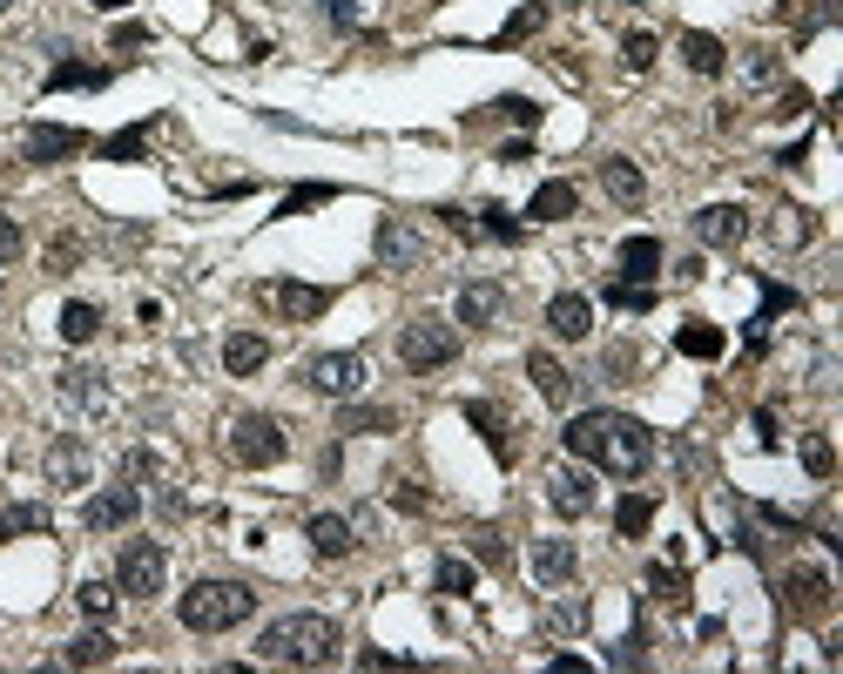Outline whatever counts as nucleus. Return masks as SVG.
Masks as SVG:
<instances>
[{"mask_svg":"<svg viewBox=\"0 0 843 674\" xmlns=\"http://www.w3.org/2000/svg\"><path fill=\"white\" fill-rule=\"evenodd\" d=\"M560 439H567L573 459H595V466H608L621 479L648 472V459H654V432L641 426V418H628V411H573Z\"/></svg>","mask_w":843,"mask_h":674,"instance_id":"f257e3e1","label":"nucleus"},{"mask_svg":"<svg viewBox=\"0 0 843 674\" xmlns=\"http://www.w3.org/2000/svg\"><path fill=\"white\" fill-rule=\"evenodd\" d=\"M257 654L271 667H331L337 654H345V634H337V621H324V614H284V621L264 627Z\"/></svg>","mask_w":843,"mask_h":674,"instance_id":"f03ea898","label":"nucleus"},{"mask_svg":"<svg viewBox=\"0 0 843 674\" xmlns=\"http://www.w3.org/2000/svg\"><path fill=\"white\" fill-rule=\"evenodd\" d=\"M176 614H183L190 634H230V627H243L250 614H257V594H250L243 580H196L176 601Z\"/></svg>","mask_w":843,"mask_h":674,"instance_id":"7ed1b4c3","label":"nucleus"},{"mask_svg":"<svg viewBox=\"0 0 843 674\" xmlns=\"http://www.w3.org/2000/svg\"><path fill=\"white\" fill-rule=\"evenodd\" d=\"M453 358H459V330H453V324H439V317H412V324L398 330V365H405V371L426 378V371H446Z\"/></svg>","mask_w":843,"mask_h":674,"instance_id":"20e7f679","label":"nucleus"},{"mask_svg":"<svg viewBox=\"0 0 843 674\" xmlns=\"http://www.w3.org/2000/svg\"><path fill=\"white\" fill-rule=\"evenodd\" d=\"M284 452H291V439H284V426H277L271 411H243V418H230V459H236V466L264 472V466H284Z\"/></svg>","mask_w":843,"mask_h":674,"instance_id":"39448f33","label":"nucleus"},{"mask_svg":"<svg viewBox=\"0 0 843 674\" xmlns=\"http://www.w3.org/2000/svg\"><path fill=\"white\" fill-rule=\"evenodd\" d=\"M162 580H169V553H162V540H129V547L115 553V586H122L129 601L162 594Z\"/></svg>","mask_w":843,"mask_h":674,"instance_id":"423d86ee","label":"nucleus"},{"mask_svg":"<svg viewBox=\"0 0 843 674\" xmlns=\"http://www.w3.org/2000/svg\"><path fill=\"white\" fill-rule=\"evenodd\" d=\"M304 385H311L317 398H358V391H365V358H358V351H317V358L304 365Z\"/></svg>","mask_w":843,"mask_h":674,"instance_id":"0eeeda50","label":"nucleus"},{"mask_svg":"<svg viewBox=\"0 0 843 674\" xmlns=\"http://www.w3.org/2000/svg\"><path fill=\"white\" fill-rule=\"evenodd\" d=\"M372 257H378V270H392V277H412L418 264H426V243H418V229H412L405 216H378Z\"/></svg>","mask_w":843,"mask_h":674,"instance_id":"6e6552de","label":"nucleus"},{"mask_svg":"<svg viewBox=\"0 0 843 674\" xmlns=\"http://www.w3.org/2000/svg\"><path fill=\"white\" fill-rule=\"evenodd\" d=\"M783 601H790L796 621H823V614L836 607V586H830L823 566H790V573H783Z\"/></svg>","mask_w":843,"mask_h":674,"instance_id":"1a4fd4ad","label":"nucleus"},{"mask_svg":"<svg viewBox=\"0 0 843 674\" xmlns=\"http://www.w3.org/2000/svg\"><path fill=\"white\" fill-rule=\"evenodd\" d=\"M142 513V492L122 479V486H102L89 506H81V527H89V533H115V527H129Z\"/></svg>","mask_w":843,"mask_h":674,"instance_id":"9d476101","label":"nucleus"},{"mask_svg":"<svg viewBox=\"0 0 843 674\" xmlns=\"http://www.w3.org/2000/svg\"><path fill=\"white\" fill-rule=\"evenodd\" d=\"M689 229H695V243H709V249H735V243L749 236V210H742V203H709V210L689 216Z\"/></svg>","mask_w":843,"mask_h":674,"instance_id":"9b49d317","label":"nucleus"},{"mask_svg":"<svg viewBox=\"0 0 843 674\" xmlns=\"http://www.w3.org/2000/svg\"><path fill=\"white\" fill-rule=\"evenodd\" d=\"M499 310H506V284H492V277H466V284H459V304H453V317H459L466 330H486V324H499Z\"/></svg>","mask_w":843,"mask_h":674,"instance_id":"f8f14e48","label":"nucleus"},{"mask_svg":"<svg viewBox=\"0 0 843 674\" xmlns=\"http://www.w3.org/2000/svg\"><path fill=\"white\" fill-rule=\"evenodd\" d=\"M257 297H264L277 317H291V324H311V317L331 310V290H317V284H264Z\"/></svg>","mask_w":843,"mask_h":674,"instance_id":"ddd939ff","label":"nucleus"},{"mask_svg":"<svg viewBox=\"0 0 843 674\" xmlns=\"http://www.w3.org/2000/svg\"><path fill=\"white\" fill-rule=\"evenodd\" d=\"M547 506H553V513H567V520L595 513V479H587L580 466H560V472H547Z\"/></svg>","mask_w":843,"mask_h":674,"instance_id":"4468645a","label":"nucleus"},{"mask_svg":"<svg viewBox=\"0 0 843 674\" xmlns=\"http://www.w3.org/2000/svg\"><path fill=\"white\" fill-rule=\"evenodd\" d=\"M89 149V135L81 129H54V122H34L28 135H21V155L28 162H68V155H81Z\"/></svg>","mask_w":843,"mask_h":674,"instance_id":"2eb2a0df","label":"nucleus"},{"mask_svg":"<svg viewBox=\"0 0 843 674\" xmlns=\"http://www.w3.org/2000/svg\"><path fill=\"white\" fill-rule=\"evenodd\" d=\"M304 540H311V553H317V560H345V553L358 547V527H352L345 513H311Z\"/></svg>","mask_w":843,"mask_h":674,"instance_id":"dca6fc26","label":"nucleus"},{"mask_svg":"<svg viewBox=\"0 0 843 674\" xmlns=\"http://www.w3.org/2000/svg\"><path fill=\"white\" fill-rule=\"evenodd\" d=\"M48 486L54 492H81V486H89V446H81V439H54L48 446Z\"/></svg>","mask_w":843,"mask_h":674,"instance_id":"f3484780","label":"nucleus"},{"mask_svg":"<svg viewBox=\"0 0 843 674\" xmlns=\"http://www.w3.org/2000/svg\"><path fill=\"white\" fill-rule=\"evenodd\" d=\"M466 426H479V439L492 446V459H506V466H514V418H506L499 405L473 398V405H466Z\"/></svg>","mask_w":843,"mask_h":674,"instance_id":"a211bd4d","label":"nucleus"},{"mask_svg":"<svg viewBox=\"0 0 843 674\" xmlns=\"http://www.w3.org/2000/svg\"><path fill=\"white\" fill-rule=\"evenodd\" d=\"M783 310H796V290H783V284L763 277V310L749 317V358H763V351H770V324H776Z\"/></svg>","mask_w":843,"mask_h":674,"instance_id":"6ab92c4d","label":"nucleus"},{"mask_svg":"<svg viewBox=\"0 0 843 674\" xmlns=\"http://www.w3.org/2000/svg\"><path fill=\"white\" fill-rule=\"evenodd\" d=\"M264 365H271V345H264L257 330H230L223 337V371L230 378H250V371H264Z\"/></svg>","mask_w":843,"mask_h":674,"instance_id":"aec40b11","label":"nucleus"},{"mask_svg":"<svg viewBox=\"0 0 843 674\" xmlns=\"http://www.w3.org/2000/svg\"><path fill=\"white\" fill-rule=\"evenodd\" d=\"M527 378H534V391H540L547 405H573V371H567L553 351H534V358H527Z\"/></svg>","mask_w":843,"mask_h":674,"instance_id":"412c9836","label":"nucleus"},{"mask_svg":"<svg viewBox=\"0 0 843 674\" xmlns=\"http://www.w3.org/2000/svg\"><path fill=\"white\" fill-rule=\"evenodd\" d=\"M573 566H580L573 540H534V580H540V586H567Z\"/></svg>","mask_w":843,"mask_h":674,"instance_id":"4be33fe9","label":"nucleus"},{"mask_svg":"<svg viewBox=\"0 0 843 674\" xmlns=\"http://www.w3.org/2000/svg\"><path fill=\"white\" fill-rule=\"evenodd\" d=\"M547 330H553V337H587V330H595V304H587L580 290H560V297L547 304Z\"/></svg>","mask_w":843,"mask_h":674,"instance_id":"5701e85b","label":"nucleus"},{"mask_svg":"<svg viewBox=\"0 0 843 674\" xmlns=\"http://www.w3.org/2000/svg\"><path fill=\"white\" fill-rule=\"evenodd\" d=\"M61 398H68L74 411H102V405H109V385H102L95 365H68V371H61Z\"/></svg>","mask_w":843,"mask_h":674,"instance_id":"b1692460","label":"nucleus"},{"mask_svg":"<svg viewBox=\"0 0 843 674\" xmlns=\"http://www.w3.org/2000/svg\"><path fill=\"white\" fill-rule=\"evenodd\" d=\"M661 277V236H628L621 243V284H654Z\"/></svg>","mask_w":843,"mask_h":674,"instance_id":"393cba45","label":"nucleus"},{"mask_svg":"<svg viewBox=\"0 0 843 674\" xmlns=\"http://www.w3.org/2000/svg\"><path fill=\"white\" fill-rule=\"evenodd\" d=\"M573 210H580V190H573L567 176L540 183V190H534V203H527V216H534V223H567Z\"/></svg>","mask_w":843,"mask_h":674,"instance_id":"a878e982","label":"nucleus"},{"mask_svg":"<svg viewBox=\"0 0 843 674\" xmlns=\"http://www.w3.org/2000/svg\"><path fill=\"white\" fill-rule=\"evenodd\" d=\"M601 190H608V196H615L621 210H634V203L648 196V183H641V168H634L628 155H608V162H601Z\"/></svg>","mask_w":843,"mask_h":674,"instance_id":"bb28decb","label":"nucleus"},{"mask_svg":"<svg viewBox=\"0 0 843 674\" xmlns=\"http://www.w3.org/2000/svg\"><path fill=\"white\" fill-rule=\"evenodd\" d=\"M68 89H109V68H89V61H54V68H48V95H68Z\"/></svg>","mask_w":843,"mask_h":674,"instance_id":"cd10ccee","label":"nucleus"},{"mask_svg":"<svg viewBox=\"0 0 843 674\" xmlns=\"http://www.w3.org/2000/svg\"><path fill=\"white\" fill-rule=\"evenodd\" d=\"M337 432H398V405H345Z\"/></svg>","mask_w":843,"mask_h":674,"instance_id":"c85d7f7f","label":"nucleus"},{"mask_svg":"<svg viewBox=\"0 0 843 674\" xmlns=\"http://www.w3.org/2000/svg\"><path fill=\"white\" fill-rule=\"evenodd\" d=\"M682 61H689L695 74H722V68H729V48H722L715 34H702V28H689V34H682Z\"/></svg>","mask_w":843,"mask_h":674,"instance_id":"c756f323","label":"nucleus"},{"mask_svg":"<svg viewBox=\"0 0 843 674\" xmlns=\"http://www.w3.org/2000/svg\"><path fill=\"white\" fill-rule=\"evenodd\" d=\"M674 351H682V358H702V365H709V358H722V330L695 317V324H682V330H674Z\"/></svg>","mask_w":843,"mask_h":674,"instance_id":"7c9ffc66","label":"nucleus"},{"mask_svg":"<svg viewBox=\"0 0 843 674\" xmlns=\"http://www.w3.org/2000/svg\"><path fill=\"white\" fill-rule=\"evenodd\" d=\"M95 330H102V304H81V297L61 304V337H68V345H89Z\"/></svg>","mask_w":843,"mask_h":674,"instance_id":"2f4dec72","label":"nucleus"},{"mask_svg":"<svg viewBox=\"0 0 843 674\" xmlns=\"http://www.w3.org/2000/svg\"><path fill=\"white\" fill-rule=\"evenodd\" d=\"M648 527H654V499H648V492H628V499L615 506V533H621V540H641Z\"/></svg>","mask_w":843,"mask_h":674,"instance_id":"473e14b6","label":"nucleus"},{"mask_svg":"<svg viewBox=\"0 0 843 674\" xmlns=\"http://www.w3.org/2000/svg\"><path fill=\"white\" fill-rule=\"evenodd\" d=\"M648 594L668 601V607H682V601H689V573L668 566V560H654V566H648Z\"/></svg>","mask_w":843,"mask_h":674,"instance_id":"72a5a7b5","label":"nucleus"},{"mask_svg":"<svg viewBox=\"0 0 843 674\" xmlns=\"http://www.w3.org/2000/svg\"><path fill=\"white\" fill-rule=\"evenodd\" d=\"M810 236H816L810 210H776V216H770V243H776V249H796V243H810Z\"/></svg>","mask_w":843,"mask_h":674,"instance_id":"f704fd0d","label":"nucleus"},{"mask_svg":"<svg viewBox=\"0 0 843 674\" xmlns=\"http://www.w3.org/2000/svg\"><path fill=\"white\" fill-rule=\"evenodd\" d=\"M61 661H68V667H102V661H115V641H109V634H74V641L61 647Z\"/></svg>","mask_w":843,"mask_h":674,"instance_id":"c9c22d12","label":"nucleus"},{"mask_svg":"<svg viewBox=\"0 0 843 674\" xmlns=\"http://www.w3.org/2000/svg\"><path fill=\"white\" fill-rule=\"evenodd\" d=\"M540 28H547V0H527V8H520V14H506V28H499L492 41H499V48H514V41H527V34H540Z\"/></svg>","mask_w":843,"mask_h":674,"instance_id":"e433bc0d","label":"nucleus"},{"mask_svg":"<svg viewBox=\"0 0 843 674\" xmlns=\"http://www.w3.org/2000/svg\"><path fill=\"white\" fill-rule=\"evenodd\" d=\"M473 580H479V573H473V560H459V553H446V560L433 566V586H439V594H453V601L473 594Z\"/></svg>","mask_w":843,"mask_h":674,"instance_id":"4c0bfd02","label":"nucleus"},{"mask_svg":"<svg viewBox=\"0 0 843 674\" xmlns=\"http://www.w3.org/2000/svg\"><path fill=\"white\" fill-rule=\"evenodd\" d=\"M735 74L749 81V89H770V81L783 74V61H776L770 48H742V61H735Z\"/></svg>","mask_w":843,"mask_h":674,"instance_id":"58836bf2","label":"nucleus"},{"mask_svg":"<svg viewBox=\"0 0 843 674\" xmlns=\"http://www.w3.org/2000/svg\"><path fill=\"white\" fill-rule=\"evenodd\" d=\"M0 533H8V540H21V533H48V506H34V499L8 506V520H0Z\"/></svg>","mask_w":843,"mask_h":674,"instance_id":"ea45409f","label":"nucleus"},{"mask_svg":"<svg viewBox=\"0 0 843 674\" xmlns=\"http://www.w3.org/2000/svg\"><path fill=\"white\" fill-rule=\"evenodd\" d=\"M479 236H492V243H520V216L506 210V203H486V210H479Z\"/></svg>","mask_w":843,"mask_h":674,"instance_id":"a19ab883","label":"nucleus"},{"mask_svg":"<svg viewBox=\"0 0 843 674\" xmlns=\"http://www.w3.org/2000/svg\"><path fill=\"white\" fill-rule=\"evenodd\" d=\"M803 472H810V479H830V472H836V446H830V432H810V439H803Z\"/></svg>","mask_w":843,"mask_h":674,"instance_id":"79ce46f5","label":"nucleus"},{"mask_svg":"<svg viewBox=\"0 0 843 674\" xmlns=\"http://www.w3.org/2000/svg\"><path fill=\"white\" fill-rule=\"evenodd\" d=\"M115 594H122V586H109V580H81V614H95V621H109L115 614Z\"/></svg>","mask_w":843,"mask_h":674,"instance_id":"37998d69","label":"nucleus"},{"mask_svg":"<svg viewBox=\"0 0 843 674\" xmlns=\"http://www.w3.org/2000/svg\"><path fill=\"white\" fill-rule=\"evenodd\" d=\"M608 304L641 317V310H654V284H621V277H615V284H608Z\"/></svg>","mask_w":843,"mask_h":674,"instance_id":"c03bdc74","label":"nucleus"},{"mask_svg":"<svg viewBox=\"0 0 843 674\" xmlns=\"http://www.w3.org/2000/svg\"><path fill=\"white\" fill-rule=\"evenodd\" d=\"M142 149H149V129H115V135L102 142V155H109V162H135Z\"/></svg>","mask_w":843,"mask_h":674,"instance_id":"a18cd8bd","label":"nucleus"},{"mask_svg":"<svg viewBox=\"0 0 843 674\" xmlns=\"http://www.w3.org/2000/svg\"><path fill=\"white\" fill-rule=\"evenodd\" d=\"M337 190L331 183H304V190H291L284 203H277V216H304V210H317V203H331Z\"/></svg>","mask_w":843,"mask_h":674,"instance_id":"49530a36","label":"nucleus"},{"mask_svg":"<svg viewBox=\"0 0 843 674\" xmlns=\"http://www.w3.org/2000/svg\"><path fill=\"white\" fill-rule=\"evenodd\" d=\"M654 54H661V41H654V34H628V41H621V61H628L634 74H648V68H654Z\"/></svg>","mask_w":843,"mask_h":674,"instance_id":"de8ad7c7","label":"nucleus"},{"mask_svg":"<svg viewBox=\"0 0 843 674\" xmlns=\"http://www.w3.org/2000/svg\"><path fill=\"white\" fill-rule=\"evenodd\" d=\"M74 264H81V236H54L48 243V277H68Z\"/></svg>","mask_w":843,"mask_h":674,"instance_id":"09e8293b","label":"nucleus"},{"mask_svg":"<svg viewBox=\"0 0 843 674\" xmlns=\"http://www.w3.org/2000/svg\"><path fill=\"white\" fill-rule=\"evenodd\" d=\"M492 115H506V122L534 129V122H540V102H527V95H506V102H492Z\"/></svg>","mask_w":843,"mask_h":674,"instance_id":"8fccbe9b","label":"nucleus"},{"mask_svg":"<svg viewBox=\"0 0 843 674\" xmlns=\"http://www.w3.org/2000/svg\"><path fill=\"white\" fill-rule=\"evenodd\" d=\"M392 506H405V513H426V486H412V479H392Z\"/></svg>","mask_w":843,"mask_h":674,"instance_id":"3c124183","label":"nucleus"},{"mask_svg":"<svg viewBox=\"0 0 843 674\" xmlns=\"http://www.w3.org/2000/svg\"><path fill=\"white\" fill-rule=\"evenodd\" d=\"M608 661H615V667H641V661H648V654H641V627H634V634H621V641L608 647Z\"/></svg>","mask_w":843,"mask_h":674,"instance_id":"603ef678","label":"nucleus"},{"mask_svg":"<svg viewBox=\"0 0 843 674\" xmlns=\"http://www.w3.org/2000/svg\"><path fill=\"white\" fill-rule=\"evenodd\" d=\"M776 115H810V89H796V81H783V95H776Z\"/></svg>","mask_w":843,"mask_h":674,"instance_id":"864d4df0","label":"nucleus"},{"mask_svg":"<svg viewBox=\"0 0 843 674\" xmlns=\"http://www.w3.org/2000/svg\"><path fill=\"white\" fill-rule=\"evenodd\" d=\"M473 553H479L486 566H506V547H499V533H486V527L473 533Z\"/></svg>","mask_w":843,"mask_h":674,"instance_id":"5fc2aeb1","label":"nucleus"},{"mask_svg":"<svg viewBox=\"0 0 843 674\" xmlns=\"http://www.w3.org/2000/svg\"><path fill=\"white\" fill-rule=\"evenodd\" d=\"M14 257H21V223L0 216V264H14Z\"/></svg>","mask_w":843,"mask_h":674,"instance_id":"6e6d98bb","label":"nucleus"},{"mask_svg":"<svg viewBox=\"0 0 843 674\" xmlns=\"http://www.w3.org/2000/svg\"><path fill=\"white\" fill-rule=\"evenodd\" d=\"M547 621H553V627H587V601H560Z\"/></svg>","mask_w":843,"mask_h":674,"instance_id":"4d7b16f0","label":"nucleus"},{"mask_svg":"<svg viewBox=\"0 0 843 674\" xmlns=\"http://www.w3.org/2000/svg\"><path fill=\"white\" fill-rule=\"evenodd\" d=\"M109 41H115V48H149V28H142V21H122Z\"/></svg>","mask_w":843,"mask_h":674,"instance_id":"13d9d810","label":"nucleus"},{"mask_svg":"<svg viewBox=\"0 0 843 674\" xmlns=\"http://www.w3.org/2000/svg\"><path fill=\"white\" fill-rule=\"evenodd\" d=\"M149 472H155V459H149L142 446H135V452H122V479H149Z\"/></svg>","mask_w":843,"mask_h":674,"instance_id":"bf43d9fd","label":"nucleus"},{"mask_svg":"<svg viewBox=\"0 0 843 674\" xmlns=\"http://www.w3.org/2000/svg\"><path fill=\"white\" fill-rule=\"evenodd\" d=\"M358 667H405V654H385V647H365Z\"/></svg>","mask_w":843,"mask_h":674,"instance_id":"052dcab7","label":"nucleus"},{"mask_svg":"<svg viewBox=\"0 0 843 674\" xmlns=\"http://www.w3.org/2000/svg\"><path fill=\"white\" fill-rule=\"evenodd\" d=\"M331 21L337 28H358V8H352V0H331Z\"/></svg>","mask_w":843,"mask_h":674,"instance_id":"680f3d73","label":"nucleus"},{"mask_svg":"<svg viewBox=\"0 0 843 674\" xmlns=\"http://www.w3.org/2000/svg\"><path fill=\"white\" fill-rule=\"evenodd\" d=\"M89 8H102V14H115V8H129V0H89Z\"/></svg>","mask_w":843,"mask_h":674,"instance_id":"e2e57ef3","label":"nucleus"},{"mask_svg":"<svg viewBox=\"0 0 843 674\" xmlns=\"http://www.w3.org/2000/svg\"><path fill=\"white\" fill-rule=\"evenodd\" d=\"M0 8H14V0H0Z\"/></svg>","mask_w":843,"mask_h":674,"instance_id":"0e129e2a","label":"nucleus"},{"mask_svg":"<svg viewBox=\"0 0 843 674\" xmlns=\"http://www.w3.org/2000/svg\"><path fill=\"white\" fill-rule=\"evenodd\" d=\"M621 8H634V0H621Z\"/></svg>","mask_w":843,"mask_h":674,"instance_id":"69168bd1","label":"nucleus"}]
</instances>
